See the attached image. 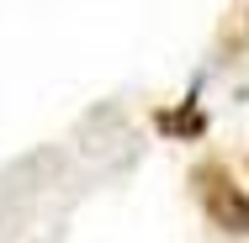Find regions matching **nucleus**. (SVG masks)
I'll list each match as a JSON object with an SVG mask.
<instances>
[{"label":"nucleus","instance_id":"f257e3e1","mask_svg":"<svg viewBox=\"0 0 249 243\" xmlns=\"http://www.w3.org/2000/svg\"><path fill=\"white\" fill-rule=\"evenodd\" d=\"M191 191H196V201H201V211H207L212 227H223V233H233V238L249 233V191L228 175V164L201 159L196 169H191Z\"/></svg>","mask_w":249,"mask_h":243},{"label":"nucleus","instance_id":"f03ea898","mask_svg":"<svg viewBox=\"0 0 249 243\" xmlns=\"http://www.w3.org/2000/svg\"><path fill=\"white\" fill-rule=\"evenodd\" d=\"M154 127H159V132H175V138H201V132H207L196 100H186L180 111H159V116H154Z\"/></svg>","mask_w":249,"mask_h":243}]
</instances>
